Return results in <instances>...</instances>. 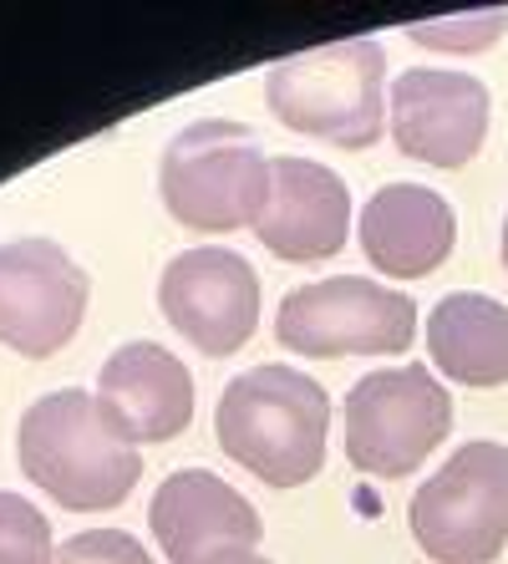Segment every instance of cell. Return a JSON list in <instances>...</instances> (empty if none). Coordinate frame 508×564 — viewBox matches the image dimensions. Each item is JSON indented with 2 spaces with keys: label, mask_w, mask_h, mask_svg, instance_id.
Masks as SVG:
<instances>
[{
  "label": "cell",
  "mask_w": 508,
  "mask_h": 564,
  "mask_svg": "<svg viewBox=\"0 0 508 564\" xmlns=\"http://www.w3.org/2000/svg\"><path fill=\"white\" fill-rule=\"evenodd\" d=\"M21 473L41 494H52L62 509L102 513L132 494L143 478L138 443L122 437V427L102 412L97 392H46L21 417Z\"/></svg>",
  "instance_id": "obj_1"
},
{
  "label": "cell",
  "mask_w": 508,
  "mask_h": 564,
  "mask_svg": "<svg viewBox=\"0 0 508 564\" xmlns=\"http://www.w3.org/2000/svg\"><path fill=\"white\" fill-rule=\"evenodd\" d=\"M219 447L270 488H300L326 468L331 397L295 367H255L235 377L214 412Z\"/></svg>",
  "instance_id": "obj_2"
},
{
  "label": "cell",
  "mask_w": 508,
  "mask_h": 564,
  "mask_svg": "<svg viewBox=\"0 0 508 564\" xmlns=\"http://www.w3.org/2000/svg\"><path fill=\"white\" fill-rule=\"evenodd\" d=\"M264 102L290 132L371 148L387 132V52L371 36L315 46L264 72Z\"/></svg>",
  "instance_id": "obj_3"
},
{
  "label": "cell",
  "mask_w": 508,
  "mask_h": 564,
  "mask_svg": "<svg viewBox=\"0 0 508 564\" xmlns=\"http://www.w3.org/2000/svg\"><path fill=\"white\" fill-rule=\"evenodd\" d=\"M158 188L169 214L194 235H229L260 219L270 198V158L245 122L198 118L163 148Z\"/></svg>",
  "instance_id": "obj_4"
},
{
  "label": "cell",
  "mask_w": 508,
  "mask_h": 564,
  "mask_svg": "<svg viewBox=\"0 0 508 564\" xmlns=\"http://www.w3.org/2000/svg\"><path fill=\"white\" fill-rule=\"evenodd\" d=\"M412 539L437 564H494L508 544V447L463 443L412 494Z\"/></svg>",
  "instance_id": "obj_5"
},
{
  "label": "cell",
  "mask_w": 508,
  "mask_h": 564,
  "mask_svg": "<svg viewBox=\"0 0 508 564\" xmlns=\"http://www.w3.org/2000/svg\"><path fill=\"white\" fill-rule=\"evenodd\" d=\"M453 427V397L422 361L371 371L346 397V458L366 478H407Z\"/></svg>",
  "instance_id": "obj_6"
},
{
  "label": "cell",
  "mask_w": 508,
  "mask_h": 564,
  "mask_svg": "<svg viewBox=\"0 0 508 564\" xmlns=\"http://www.w3.org/2000/svg\"><path fill=\"white\" fill-rule=\"evenodd\" d=\"M274 336L295 356H402L418 336V305L377 280L331 275L280 301Z\"/></svg>",
  "instance_id": "obj_7"
},
{
  "label": "cell",
  "mask_w": 508,
  "mask_h": 564,
  "mask_svg": "<svg viewBox=\"0 0 508 564\" xmlns=\"http://www.w3.org/2000/svg\"><path fill=\"white\" fill-rule=\"evenodd\" d=\"M158 305L198 356H235L260 326V275L245 254L198 245L169 260L158 280Z\"/></svg>",
  "instance_id": "obj_8"
},
{
  "label": "cell",
  "mask_w": 508,
  "mask_h": 564,
  "mask_svg": "<svg viewBox=\"0 0 508 564\" xmlns=\"http://www.w3.org/2000/svg\"><path fill=\"white\" fill-rule=\"evenodd\" d=\"M87 275L56 239H11L0 245V346L31 356H56L82 326Z\"/></svg>",
  "instance_id": "obj_9"
},
{
  "label": "cell",
  "mask_w": 508,
  "mask_h": 564,
  "mask_svg": "<svg viewBox=\"0 0 508 564\" xmlns=\"http://www.w3.org/2000/svg\"><path fill=\"white\" fill-rule=\"evenodd\" d=\"M488 87L468 72H437L412 66L391 82V138L397 153L418 158L428 169H463L488 138Z\"/></svg>",
  "instance_id": "obj_10"
},
{
  "label": "cell",
  "mask_w": 508,
  "mask_h": 564,
  "mask_svg": "<svg viewBox=\"0 0 508 564\" xmlns=\"http://www.w3.org/2000/svg\"><path fill=\"white\" fill-rule=\"evenodd\" d=\"M158 550L173 564H214L219 554L255 550L264 534L260 513L245 494L214 478L209 468H183L173 478H163V488L153 494L148 509Z\"/></svg>",
  "instance_id": "obj_11"
},
{
  "label": "cell",
  "mask_w": 508,
  "mask_h": 564,
  "mask_svg": "<svg viewBox=\"0 0 508 564\" xmlns=\"http://www.w3.org/2000/svg\"><path fill=\"white\" fill-rule=\"evenodd\" d=\"M255 235L274 260L315 264L346 250L352 235V194L326 163L311 158H274L270 198H264Z\"/></svg>",
  "instance_id": "obj_12"
},
{
  "label": "cell",
  "mask_w": 508,
  "mask_h": 564,
  "mask_svg": "<svg viewBox=\"0 0 508 564\" xmlns=\"http://www.w3.org/2000/svg\"><path fill=\"white\" fill-rule=\"evenodd\" d=\"M97 402L128 443H169L194 422V377L163 346L128 341L102 361Z\"/></svg>",
  "instance_id": "obj_13"
},
{
  "label": "cell",
  "mask_w": 508,
  "mask_h": 564,
  "mask_svg": "<svg viewBox=\"0 0 508 564\" xmlns=\"http://www.w3.org/2000/svg\"><path fill=\"white\" fill-rule=\"evenodd\" d=\"M457 219L443 194L422 184H387L361 209V250L381 275L422 280L453 254Z\"/></svg>",
  "instance_id": "obj_14"
},
{
  "label": "cell",
  "mask_w": 508,
  "mask_h": 564,
  "mask_svg": "<svg viewBox=\"0 0 508 564\" xmlns=\"http://www.w3.org/2000/svg\"><path fill=\"white\" fill-rule=\"evenodd\" d=\"M428 351L437 371L463 387L508 381V305L478 290H453L428 315Z\"/></svg>",
  "instance_id": "obj_15"
},
{
  "label": "cell",
  "mask_w": 508,
  "mask_h": 564,
  "mask_svg": "<svg viewBox=\"0 0 508 564\" xmlns=\"http://www.w3.org/2000/svg\"><path fill=\"white\" fill-rule=\"evenodd\" d=\"M52 524L21 494H0V564H52Z\"/></svg>",
  "instance_id": "obj_16"
},
{
  "label": "cell",
  "mask_w": 508,
  "mask_h": 564,
  "mask_svg": "<svg viewBox=\"0 0 508 564\" xmlns=\"http://www.w3.org/2000/svg\"><path fill=\"white\" fill-rule=\"evenodd\" d=\"M504 26L508 11H468L453 21H418V26H407V36L418 46H437V52H478V46H494Z\"/></svg>",
  "instance_id": "obj_17"
},
{
  "label": "cell",
  "mask_w": 508,
  "mask_h": 564,
  "mask_svg": "<svg viewBox=\"0 0 508 564\" xmlns=\"http://www.w3.org/2000/svg\"><path fill=\"white\" fill-rule=\"evenodd\" d=\"M52 564H153V554L122 529H87L66 539Z\"/></svg>",
  "instance_id": "obj_18"
},
{
  "label": "cell",
  "mask_w": 508,
  "mask_h": 564,
  "mask_svg": "<svg viewBox=\"0 0 508 564\" xmlns=\"http://www.w3.org/2000/svg\"><path fill=\"white\" fill-rule=\"evenodd\" d=\"M214 564H270V560H260L255 550H239V554H219Z\"/></svg>",
  "instance_id": "obj_19"
},
{
  "label": "cell",
  "mask_w": 508,
  "mask_h": 564,
  "mask_svg": "<svg viewBox=\"0 0 508 564\" xmlns=\"http://www.w3.org/2000/svg\"><path fill=\"white\" fill-rule=\"evenodd\" d=\"M504 270H508V219H504Z\"/></svg>",
  "instance_id": "obj_20"
}]
</instances>
